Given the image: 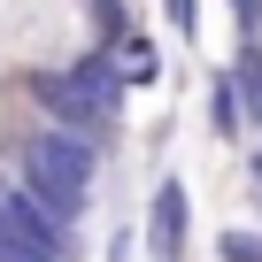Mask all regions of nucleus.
Returning <instances> with one entry per match:
<instances>
[{
	"mask_svg": "<svg viewBox=\"0 0 262 262\" xmlns=\"http://www.w3.org/2000/svg\"><path fill=\"white\" fill-rule=\"evenodd\" d=\"M231 16H239L247 39H262V0H231Z\"/></svg>",
	"mask_w": 262,
	"mask_h": 262,
	"instance_id": "nucleus-10",
	"label": "nucleus"
},
{
	"mask_svg": "<svg viewBox=\"0 0 262 262\" xmlns=\"http://www.w3.org/2000/svg\"><path fill=\"white\" fill-rule=\"evenodd\" d=\"M162 24L193 47V39H201V0H162Z\"/></svg>",
	"mask_w": 262,
	"mask_h": 262,
	"instance_id": "nucleus-8",
	"label": "nucleus"
},
{
	"mask_svg": "<svg viewBox=\"0 0 262 262\" xmlns=\"http://www.w3.org/2000/svg\"><path fill=\"white\" fill-rule=\"evenodd\" d=\"M16 185L47 208V216H62L70 231L85 224V201H93V185H100V139H85V131H62V123H24V139H16Z\"/></svg>",
	"mask_w": 262,
	"mask_h": 262,
	"instance_id": "nucleus-1",
	"label": "nucleus"
},
{
	"mask_svg": "<svg viewBox=\"0 0 262 262\" xmlns=\"http://www.w3.org/2000/svg\"><path fill=\"white\" fill-rule=\"evenodd\" d=\"M131 254H147V239H139V224H116L108 247H100V262H131Z\"/></svg>",
	"mask_w": 262,
	"mask_h": 262,
	"instance_id": "nucleus-9",
	"label": "nucleus"
},
{
	"mask_svg": "<svg viewBox=\"0 0 262 262\" xmlns=\"http://www.w3.org/2000/svg\"><path fill=\"white\" fill-rule=\"evenodd\" d=\"M108 54H116L123 93H155V85H162V70H170V62H162V47H155V31H123Z\"/></svg>",
	"mask_w": 262,
	"mask_h": 262,
	"instance_id": "nucleus-5",
	"label": "nucleus"
},
{
	"mask_svg": "<svg viewBox=\"0 0 262 262\" xmlns=\"http://www.w3.org/2000/svg\"><path fill=\"white\" fill-rule=\"evenodd\" d=\"M139 239H147V262H185V254H193V185H185L178 170H162V178L147 185Z\"/></svg>",
	"mask_w": 262,
	"mask_h": 262,
	"instance_id": "nucleus-3",
	"label": "nucleus"
},
{
	"mask_svg": "<svg viewBox=\"0 0 262 262\" xmlns=\"http://www.w3.org/2000/svg\"><path fill=\"white\" fill-rule=\"evenodd\" d=\"M31 100H39V123H62V131H85V139H108V131L123 123V77H116V54L93 47L85 62L70 70H47V77H24Z\"/></svg>",
	"mask_w": 262,
	"mask_h": 262,
	"instance_id": "nucleus-2",
	"label": "nucleus"
},
{
	"mask_svg": "<svg viewBox=\"0 0 262 262\" xmlns=\"http://www.w3.org/2000/svg\"><path fill=\"white\" fill-rule=\"evenodd\" d=\"M231 77H239V100H247V131H262V39H247V47H239Z\"/></svg>",
	"mask_w": 262,
	"mask_h": 262,
	"instance_id": "nucleus-6",
	"label": "nucleus"
},
{
	"mask_svg": "<svg viewBox=\"0 0 262 262\" xmlns=\"http://www.w3.org/2000/svg\"><path fill=\"white\" fill-rule=\"evenodd\" d=\"M201 123H208V139H224V147H239V139H247V100H239L231 62H224V70H208V85H201Z\"/></svg>",
	"mask_w": 262,
	"mask_h": 262,
	"instance_id": "nucleus-4",
	"label": "nucleus"
},
{
	"mask_svg": "<svg viewBox=\"0 0 262 262\" xmlns=\"http://www.w3.org/2000/svg\"><path fill=\"white\" fill-rule=\"evenodd\" d=\"M0 139H8V108H0Z\"/></svg>",
	"mask_w": 262,
	"mask_h": 262,
	"instance_id": "nucleus-11",
	"label": "nucleus"
},
{
	"mask_svg": "<svg viewBox=\"0 0 262 262\" xmlns=\"http://www.w3.org/2000/svg\"><path fill=\"white\" fill-rule=\"evenodd\" d=\"M216 262H262V224H216Z\"/></svg>",
	"mask_w": 262,
	"mask_h": 262,
	"instance_id": "nucleus-7",
	"label": "nucleus"
}]
</instances>
